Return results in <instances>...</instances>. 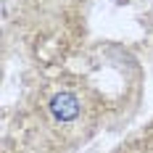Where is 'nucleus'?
Returning <instances> with one entry per match:
<instances>
[{
  "label": "nucleus",
  "mask_w": 153,
  "mask_h": 153,
  "mask_svg": "<svg viewBox=\"0 0 153 153\" xmlns=\"http://www.w3.org/2000/svg\"><path fill=\"white\" fill-rule=\"evenodd\" d=\"M50 114L58 122H71V119H76V114H79V100H76L71 92H58L50 100Z\"/></svg>",
  "instance_id": "f257e3e1"
}]
</instances>
